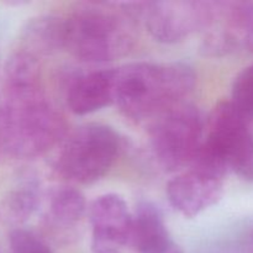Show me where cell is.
Masks as SVG:
<instances>
[{
	"label": "cell",
	"instance_id": "1",
	"mask_svg": "<svg viewBox=\"0 0 253 253\" xmlns=\"http://www.w3.org/2000/svg\"><path fill=\"white\" fill-rule=\"evenodd\" d=\"M197 74L183 62L125 64L115 68L114 104L130 120H151L184 103L194 90Z\"/></svg>",
	"mask_w": 253,
	"mask_h": 253
},
{
	"label": "cell",
	"instance_id": "2",
	"mask_svg": "<svg viewBox=\"0 0 253 253\" xmlns=\"http://www.w3.org/2000/svg\"><path fill=\"white\" fill-rule=\"evenodd\" d=\"M142 2L83 4L66 19V49L86 63H103L126 56L135 46Z\"/></svg>",
	"mask_w": 253,
	"mask_h": 253
},
{
	"label": "cell",
	"instance_id": "3",
	"mask_svg": "<svg viewBox=\"0 0 253 253\" xmlns=\"http://www.w3.org/2000/svg\"><path fill=\"white\" fill-rule=\"evenodd\" d=\"M63 114L43 89L5 94L1 109L2 156L34 160L63 142L68 135Z\"/></svg>",
	"mask_w": 253,
	"mask_h": 253
},
{
	"label": "cell",
	"instance_id": "4",
	"mask_svg": "<svg viewBox=\"0 0 253 253\" xmlns=\"http://www.w3.org/2000/svg\"><path fill=\"white\" fill-rule=\"evenodd\" d=\"M121 138L113 127L85 124L67 135L54 160V170L63 179L91 184L104 177L115 163Z\"/></svg>",
	"mask_w": 253,
	"mask_h": 253
},
{
	"label": "cell",
	"instance_id": "5",
	"mask_svg": "<svg viewBox=\"0 0 253 253\" xmlns=\"http://www.w3.org/2000/svg\"><path fill=\"white\" fill-rule=\"evenodd\" d=\"M205 125L198 108L185 101L151 121L150 145L158 166L175 172L192 165L204 141Z\"/></svg>",
	"mask_w": 253,
	"mask_h": 253
},
{
	"label": "cell",
	"instance_id": "6",
	"mask_svg": "<svg viewBox=\"0 0 253 253\" xmlns=\"http://www.w3.org/2000/svg\"><path fill=\"white\" fill-rule=\"evenodd\" d=\"M232 101H220L207 119L203 145L224 162L229 172L253 179V133Z\"/></svg>",
	"mask_w": 253,
	"mask_h": 253
},
{
	"label": "cell",
	"instance_id": "7",
	"mask_svg": "<svg viewBox=\"0 0 253 253\" xmlns=\"http://www.w3.org/2000/svg\"><path fill=\"white\" fill-rule=\"evenodd\" d=\"M215 1L161 0L143 1L141 19L157 42L174 44L195 32H203L210 25Z\"/></svg>",
	"mask_w": 253,
	"mask_h": 253
},
{
	"label": "cell",
	"instance_id": "8",
	"mask_svg": "<svg viewBox=\"0 0 253 253\" xmlns=\"http://www.w3.org/2000/svg\"><path fill=\"white\" fill-rule=\"evenodd\" d=\"M88 215L94 253H118L120 247L128 246L133 214L123 197L113 193L100 195L89 205Z\"/></svg>",
	"mask_w": 253,
	"mask_h": 253
},
{
	"label": "cell",
	"instance_id": "9",
	"mask_svg": "<svg viewBox=\"0 0 253 253\" xmlns=\"http://www.w3.org/2000/svg\"><path fill=\"white\" fill-rule=\"evenodd\" d=\"M166 193L170 205L184 217L192 219L220 202L224 179L189 167L168 182Z\"/></svg>",
	"mask_w": 253,
	"mask_h": 253
},
{
	"label": "cell",
	"instance_id": "10",
	"mask_svg": "<svg viewBox=\"0 0 253 253\" xmlns=\"http://www.w3.org/2000/svg\"><path fill=\"white\" fill-rule=\"evenodd\" d=\"M115 68L79 73L69 79L66 101L76 115L95 113L114 104Z\"/></svg>",
	"mask_w": 253,
	"mask_h": 253
},
{
	"label": "cell",
	"instance_id": "11",
	"mask_svg": "<svg viewBox=\"0 0 253 253\" xmlns=\"http://www.w3.org/2000/svg\"><path fill=\"white\" fill-rule=\"evenodd\" d=\"M128 246L138 253H184L170 236L160 208L151 202L136 208Z\"/></svg>",
	"mask_w": 253,
	"mask_h": 253
},
{
	"label": "cell",
	"instance_id": "12",
	"mask_svg": "<svg viewBox=\"0 0 253 253\" xmlns=\"http://www.w3.org/2000/svg\"><path fill=\"white\" fill-rule=\"evenodd\" d=\"M86 200L83 193L71 185H62L48 195L46 227L57 241L68 242L74 237V227L85 215Z\"/></svg>",
	"mask_w": 253,
	"mask_h": 253
},
{
	"label": "cell",
	"instance_id": "13",
	"mask_svg": "<svg viewBox=\"0 0 253 253\" xmlns=\"http://www.w3.org/2000/svg\"><path fill=\"white\" fill-rule=\"evenodd\" d=\"M41 183L36 174L22 173L0 199V224L14 229L24 226L41 204Z\"/></svg>",
	"mask_w": 253,
	"mask_h": 253
},
{
	"label": "cell",
	"instance_id": "14",
	"mask_svg": "<svg viewBox=\"0 0 253 253\" xmlns=\"http://www.w3.org/2000/svg\"><path fill=\"white\" fill-rule=\"evenodd\" d=\"M66 20L53 15H40L25 24L20 36V49L40 59L66 49Z\"/></svg>",
	"mask_w": 253,
	"mask_h": 253
},
{
	"label": "cell",
	"instance_id": "15",
	"mask_svg": "<svg viewBox=\"0 0 253 253\" xmlns=\"http://www.w3.org/2000/svg\"><path fill=\"white\" fill-rule=\"evenodd\" d=\"M5 94H20L42 88L40 59L17 49L7 59L4 71Z\"/></svg>",
	"mask_w": 253,
	"mask_h": 253
},
{
	"label": "cell",
	"instance_id": "16",
	"mask_svg": "<svg viewBox=\"0 0 253 253\" xmlns=\"http://www.w3.org/2000/svg\"><path fill=\"white\" fill-rule=\"evenodd\" d=\"M231 101L247 120H253V63L235 79Z\"/></svg>",
	"mask_w": 253,
	"mask_h": 253
},
{
	"label": "cell",
	"instance_id": "17",
	"mask_svg": "<svg viewBox=\"0 0 253 253\" xmlns=\"http://www.w3.org/2000/svg\"><path fill=\"white\" fill-rule=\"evenodd\" d=\"M9 244L12 253H53L39 235L24 227L11 230Z\"/></svg>",
	"mask_w": 253,
	"mask_h": 253
}]
</instances>
